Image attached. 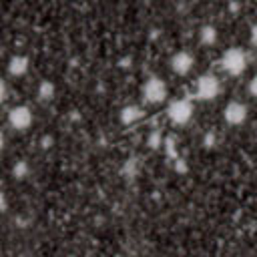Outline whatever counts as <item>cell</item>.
Listing matches in <instances>:
<instances>
[{
    "mask_svg": "<svg viewBox=\"0 0 257 257\" xmlns=\"http://www.w3.org/2000/svg\"><path fill=\"white\" fill-rule=\"evenodd\" d=\"M219 64H221V68H223L227 74L239 76V74H243V70L247 68V54H245L243 48L231 46V48H227V50L221 54Z\"/></svg>",
    "mask_w": 257,
    "mask_h": 257,
    "instance_id": "cell-1",
    "label": "cell"
},
{
    "mask_svg": "<svg viewBox=\"0 0 257 257\" xmlns=\"http://www.w3.org/2000/svg\"><path fill=\"white\" fill-rule=\"evenodd\" d=\"M167 94H169V86H167V82L163 78L151 76V78L145 80V84H143V98H145V102L159 104V102H163L167 98Z\"/></svg>",
    "mask_w": 257,
    "mask_h": 257,
    "instance_id": "cell-2",
    "label": "cell"
},
{
    "mask_svg": "<svg viewBox=\"0 0 257 257\" xmlns=\"http://www.w3.org/2000/svg\"><path fill=\"white\" fill-rule=\"evenodd\" d=\"M167 116L173 124H187L193 118V102L189 98H177L169 104L167 108Z\"/></svg>",
    "mask_w": 257,
    "mask_h": 257,
    "instance_id": "cell-3",
    "label": "cell"
},
{
    "mask_svg": "<svg viewBox=\"0 0 257 257\" xmlns=\"http://www.w3.org/2000/svg\"><path fill=\"white\" fill-rule=\"evenodd\" d=\"M219 90H221V82L215 74H201L197 78L195 94L199 100H213V98H217Z\"/></svg>",
    "mask_w": 257,
    "mask_h": 257,
    "instance_id": "cell-4",
    "label": "cell"
},
{
    "mask_svg": "<svg viewBox=\"0 0 257 257\" xmlns=\"http://www.w3.org/2000/svg\"><path fill=\"white\" fill-rule=\"evenodd\" d=\"M249 116V108L241 100H229L223 108V120L231 126H241Z\"/></svg>",
    "mask_w": 257,
    "mask_h": 257,
    "instance_id": "cell-5",
    "label": "cell"
},
{
    "mask_svg": "<svg viewBox=\"0 0 257 257\" xmlns=\"http://www.w3.org/2000/svg\"><path fill=\"white\" fill-rule=\"evenodd\" d=\"M34 116H32V110L26 106V104H18V106H12L8 110V124L14 128V131H26L30 124H32Z\"/></svg>",
    "mask_w": 257,
    "mask_h": 257,
    "instance_id": "cell-6",
    "label": "cell"
},
{
    "mask_svg": "<svg viewBox=\"0 0 257 257\" xmlns=\"http://www.w3.org/2000/svg\"><path fill=\"white\" fill-rule=\"evenodd\" d=\"M195 66V56L189 52V50H179L171 56V70L179 76H185L193 70Z\"/></svg>",
    "mask_w": 257,
    "mask_h": 257,
    "instance_id": "cell-7",
    "label": "cell"
},
{
    "mask_svg": "<svg viewBox=\"0 0 257 257\" xmlns=\"http://www.w3.org/2000/svg\"><path fill=\"white\" fill-rule=\"evenodd\" d=\"M143 116H145V112H143V108H141L139 104H126V106H122L120 112H118V120H120L124 126L137 124Z\"/></svg>",
    "mask_w": 257,
    "mask_h": 257,
    "instance_id": "cell-8",
    "label": "cell"
},
{
    "mask_svg": "<svg viewBox=\"0 0 257 257\" xmlns=\"http://www.w3.org/2000/svg\"><path fill=\"white\" fill-rule=\"evenodd\" d=\"M28 66H30V60L24 54H14L8 60V72H10V76H24L28 72Z\"/></svg>",
    "mask_w": 257,
    "mask_h": 257,
    "instance_id": "cell-9",
    "label": "cell"
},
{
    "mask_svg": "<svg viewBox=\"0 0 257 257\" xmlns=\"http://www.w3.org/2000/svg\"><path fill=\"white\" fill-rule=\"evenodd\" d=\"M54 94H56V86H54V82H52V80L44 78V80H40V82H38V88H36V96H38V100L48 102V100H52V98H54Z\"/></svg>",
    "mask_w": 257,
    "mask_h": 257,
    "instance_id": "cell-10",
    "label": "cell"
},
{
    "mask_svg": "<svg viewBox=\"0 0 257 257\" xmlns=\"http://www.w3.org/2000/svg\"><path fill=\"white\" fill-rule=\"evenodd\" d=\"M217 36H219L217 34V28L213 24H203L199 28V40H201L203 46H213L217 42Z\"/></svg>",
    "mask_w": 257,
    "mask_h": 257,
    "instance_id": "cell-11",
    "label": "cell"
},
{
    "mask_svg": "<svg viewBox=\"0 0 257 257\" xmlns=\"http://www.w3.org/2000/svg\"><path fill=\"white\" fill-rule=\"evenodd\" d=\"M28 173H30V165H28V161L20 159V161H16V163L12 165V177H14V179L22 181V179L28 177Z\"/></svg>",
    "mask_w": 257,
    "mask_h": 257,
    "instance_id": "cell-12",
    "label": "cell"
},
{
    "mask_svg": "<svg viewBox=\"0 0 257 257\" xmlns=\"http://www.w3.org/2000/svg\"><path fill=\"white\" fill-rule=\"evenodd\" d=\"M147 145L151 147V149H161L163 145H165V141H163V135H161V131H151L149 133V139H147Z\"/></svg>",
    "mask_w": 257,
    "mask_h": 257,
    "instance_id": "cell-13",
    "label": "cell"
},
{
    "mask_svg": "<svg viewBox=\"0 0 257 257\" xmlns=\"http://www.w3.org/2000/svg\"><path fill=\"white\" fill-rule=\"evenodd\" d=\"M215 145H217V133H215V131L205 133V135H203V147H205V149H213Z\"/></svg>",
    "mask_w": 257,
    "mask_h": 257,
    "instance_id": "cell-14",
    "label": "cell"
},
{
    "mask_svg": "<svg viewBox=\"0 0 257 257\" xmlns=\"http://www.w3.org/2000/svg\"><path fill=\"white\" fill-rule=\"evenodd\" d=\"M124 175L126 177H135L137 175V159H128L124 163Z\"/></svg>",
    "mask_w": 257,
    "mask_h": 257,
    "instance_id": "cell-15",
    "label": "cell"
},
{
    "mask_svg": "<svg viewBox=\"0 0 257 257\" xmlns=\"http://www.w3.org/2000/svg\"><path fill=\"white\" fill-rule=\"evenodd\" d=\"M8 209V197H6V193L0 189V213H4Z\"/></svg>",
    "mask_w": 257,
    "mask_h": 257,
    "instance_id": "cell-16",
    "label": "cell"
},
{
    "mask_svg": "<svg viewBox=\"0 0 257 257\" xmlns=\"http://www.w3.org/2000/svg\"><path fill=\"white\" fill-rule=\"evenodd\" d=\"M52 143H54V139H52V137H48V135H44V137L40 139V147H42V149H50V147H52Z\"/></svg>",
    "mask_w": 257,
    "mask_h": 257,
    "instance_id": "cell-17",
    "label": "cell"
},
{
    "mask_svg": "<svg viewBox=\"0 0 257 257\" xmlns=\"http://www.w3.org/2000/svg\"><path fill=\"white\" fill-rule=\"evenodd\" d=\"M6 94H8V86H6V82L0 78V104L6 100Z\"/></svg>",
    "mask_w": 257,
    "mask_h": 257,
    "instance_id": "cell-18",
    "label": "cell"
},
{
    "mask_svg": "<svg viewBox=\"0 0 257 257\" xmlns=\"http://www.w3.org/2000/svg\"><path fill=\"white\" fill-rule=\"evenodd\" d=\"M255 84H257V78H251V80H249V86H247L249 96H255Z\"/></svg>",
    "mask_w": 257,
    "mask_h": 257,
    "instance_id": "cell-19",
    "label": "cell"
},
{
    "mask_svg": "<svg viewBox=\"0 0 257 257\" xmlns=\"http://www.w3.org/2000/svg\"><path fill=\"white\" fill-rule=\"evenodd\" d=\"M4 147H6V135L0 131V153L4 151Z\"/></svg>",
    "mask_w": 257,
    "mask_h": 257,
    "instance_id": "cell-20",
    "label": "cell"
}]
</instances>
